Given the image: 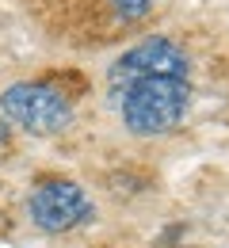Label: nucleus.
<instances>
[{"instance_id":"7ed1b4c3","label":"nucleus","mask_w":229,"mask_h":248,"mask_svg":"<svg viewBox=\"0 0 229 248\" xmlns=\"http://www.w3.org/2000/svg\"><path fill=\"white\" fill-rule=\"evenodd\" d=\"M191 73V58L180 42H172L168 34H149L145 42L130 46L126 54H119L111 69H107V80H111V92L115 88H126L137 80H187Z\"/></svg>"},{"instance_id":"20e7f679","label":"nucleus","mask_w":229,"mask_h":248,"mask_svg":"<svg viewBox=\"0 0 229 248\" xmlns=\"http://www.w3.org/2000/svg\"><path fill=\"white\" fill-rule=\"evenodd\" d=\"M27 214L42 233H69L96 217V202L73 180H42L27 199Z\"/></svg>"},{"instance_id":"f257e3e1","label":"nucleus","mask_w":229,"mask_h":248,"mask_svg":"<svg viewBox=\"0 0 229 248\" xmlns=\"http://www.w3.org/2000/svg\"><path fill=\"white\" fill-rule=\"evenodd\" d=\"M115 107L130 134L164 138L187 119L191 84L187 80H137L126 88H115Z\"/></svg>"},{"instance_id":"39448f33","label":"nucleus","mask_w":229,"mask_h":248,"mask_svg":"<svg viewBox=\"0 0 229 248\" xmlns=\"http://www.w3.org/2000/svg\"><path fill=\"white\" fill-rule=\"evenodd\" d=\"M111 12L122 19V23H137L153 12V0H111Z\"/></svg>"},{"instance_id":"f03ea898","label":"nucleus","mask_w":229,"mask_h":248,"mask_svg":"<svg viewBox=\"0 0 229 248\" xmlns=\"http://www.w3.org/2000/svg\"><path fill=\"white\" fill-rule=\"evenodd\" d=\"M0 115L34 138H50L73 126V99L42 80H15L0 92Z\"/></svg>"}]
</instances>
